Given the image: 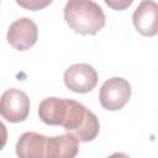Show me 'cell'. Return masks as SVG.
<instances>
[{"mask_svg": "<svg viewBox=\"0 0 158 158\" xmlns=\"http://www.w3.org/2000/svg\"><path fill=\"white\" fill-rule=\"evenodd\" d=\"M79 149V141L72 135H59L47 137L44 157L47 158H73Z\"/></svg>", "mask_w": 158, "mask_h": 158, "instance_id": "8", "label": "cell"}, {"mask_svg": "<svg viewBox=\"0 0 158 158\" xmlns=\"http://www.w3.org/2000/svg\"><path fill=\"white\" fill-rule=\"evenodd\" d=\"M30 112V99L22 90L7 89L0 99V115L9 122L16 123L27 118Z\"/></svg>", "mask_w": 158, "mask_h": 158, "instance_id": "4", "label": "cell"}, {"mask_svg": "<svg viewBox=\"0 0 158 158\" xmlns=\"http://www.w3.org/2000/svg\"><path fill=\"white\" fill-rule=\"evenodd\" d=\"M47 137L36 132H25L17 141L16 154L20 158H43Z\"/></svg>", "mask_w": 158, "mask_h": 158, "instance_id": "9", "label": "cell"}, {"mask_svg": "<svg viewBox=\"0 0 158 158\" xmlns=\"http://www.w3.org/2000/svg\"><path fill=\"white\" fill-rule=\"evenodd\" d=\"M136 30L143 36H154L158 32V6L153 0H142L132 16Z\"/></svg>", "mask_w": 158, "mask_h": 158, "instance_id": "7", "label": "cell"}, {"mask_svg": "<svg viewBox=\"0 0 158 158\" xmlns=\"http://www.w3.org/2000/svg\"><path fill=\"white\" fill-rule=\"evenodd\" d=\"M38 37L37 25L28 17H22L14 21L7 30V42L17 51L30 49Z\"/></svg>", "mask_w": 158, "mask_h": 158, "instance_id": "6", "label": "cell"}, {"mask_svg": "<svg viewBox=\"0 0 158 158\" xmlns=\"http://www.w3.org/2000/svg\"><path fill=\"white\" fill-rule=\"evenodd\" d=\"M6 141H7V130L6 126L0 121V151L5 147Z\"/></svg>", "mask_w": 158, "mask_h": 158, "instance_id": "13", "label": "cell"}, {"mask_svg": "<svg viewBox=\"0 0 158 158\" xmlns=\"http://www.w3.org/2000/svg\"><path fill=\"white\" fill-rule=\"evenodd\" d=\"M68 26L80 35H96L105 26V14L93 0H69L64 6Z\"/></svg>", "mask_w": 158, "mask_h": 158, "instance_id": "2", "label": "cell"}, {"mask_svg": "<svg viewBox=\"0 0 158 158\" xmlns=\"http://www.w3.org/2000/svg\"><path fill=\"white\" fill-rule=\"evenodd\" d=\"M64 99L59 98H46L38 106V116L46 125L59 126L63 112Z\"/></svg>", "mask_w": 158, "mask_h": 158, "instance_id": "10", "label": "cell"}, {"mask_svg": "<svg viewBox=\"0 0 158 158\" xmlns=\"http://www.w3.org/2000/svg\"><path fill=\"white\" fill-rule=\"evenodd\" d=\"M106 2V5L109 7H111L112 10H126L131 6V4L133 2V0H104Z\"/></svg>", "mask_w": 158, "mask_h": 158, "instance_id": "12", "label": "cell"}, {"mask_svg": "<svg viewBox=\"0 0 158 158\" xmlns=\"http://www.w3.org/2000/svg\"><path fill=\"white\" fill-rule=\"evenodd\" d=\"M130 96L131 85L126 79L121 77H114L106 80L99 93L101 106L109 111H117L122 109L128 102Z\"/></svg>", "mask_w": 158, "mask_h": 158, "instance_id": "3", "label": "cell"}, {"mask_svg": "<svg viewBox=\"0 0 158 158\" xmlns=\"http://www.w3.org/2000/svg\"><path fill=\"white\" fill-rule=\"evenodd\" d=\"M64 83L69 90L78 94H85L96 86L98 73L86 63H77L65 70Z\"/></svg>", "mask_w": 158, "mask_h": 158, "instance_id": "5", "label": "cell"}, {"mask_svg": "<svg viewBox=\"0 0 158 158\" xmlns=\"http://www.w3.org/2000/svg\"><path fill=\"white\" fill-rule=\"evenodd\" d=\"M59 126L72 133L79 142L93 141L100 131V123L95 114L83 104L70 99H64Z\"/></svg>", "mask_w": 158, "mask_h": 158, "instance_id": "1", "label": "cell"}, {"mask_svg": "<svg viewBox=\"0 0 158 158\" xmlns=\"http://www.w3.org/2000/svg\"><path fill=\"white\" fill-rule=\"evenodd\" d=\"M52 1L53 0H16L17 5H20L21 7H23L26 10H31V11L42 10V9L47 7L48 5H51Z\"/></svg>", "mask_w": 158, "mask_h": 158, "instance_id": "11", "label": "cell"}]
</instances>
